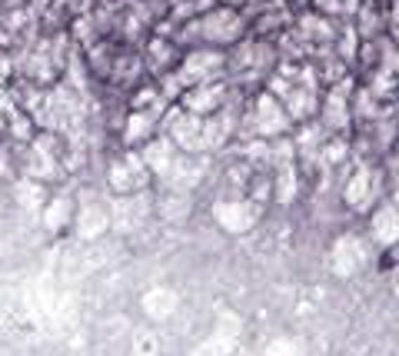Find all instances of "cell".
I'll return each mask as SVG.
<instances>
[{
    "instance_id": "obj_2",
    "label": "cell",
    "mask_w": 399,
    "mask_h": 356,
    "mask_svg": "<svg viewBox=\"0 0 399 356\" xmlns=\"http://www.w3.org/2000/svg\"><path fill=\"white\" fill-rule=\"evenodd\" d=\"M376 193H379V187H376V177L369 166H360V173L353 177V183L346 187V204L356 206V210H362V206L373 200Z\"/></svg>"
},
{
    "instance_id": "obj_1",
    "label": "cell",
    "mask_w": 399,
    "mask_h": 356,
    "mask_svg": "<svg viewBox=\"0 0 399 356\" xmlns=\"http://www.w3.org/2000/svg\"><path fill=\"white\" fill-rule=\"evenodd\" d=\"M107 177H110V187L120 193V197H130V193L143 190L153 173L147 170L143 157L130 150V153H124L120 160H113V166H110V173H107Z\"/></svg>"
}]
</instances>
